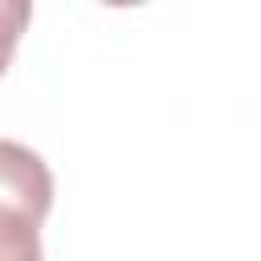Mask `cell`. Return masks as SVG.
Masks as SVG:
<instances>
[{
	"mask_svg": "<svg viewBox=\"0 0 261 261\" xmlns=\"http://www.w3.org/2000/svg\"><path fill=\"white\" fill-rule=\"evenodd\" d=\"M0 204H12L37 220H45L53 204L49 163L33 147L12 143V139H0Z\"/></svg>",
	"mask_w": 261,
	"mask_h": 261,
	"instance_id": "6da1fadb",
	"label": "cell"
},
{
	"mask_svg": "<svg viewBox=\"0 0 261 261\" xmlns=\"http://www.w3.org/2000/svg\"><path fill=\"white\" fill-rule=\"evenodd\" d=\"M0 261H41V220L0 204Z\"/></svg>",
	"mask_w": 261,
	"mask_h": 261,
	"instance_id": "7a4b0ae2",
	"label": "cell"
},
{
	"mask_svg": "<svg viewBox=\"0 0 261 261\" xmlns=\"http://www.w3.org/2000/svg\"><path fill=\"white\" fill-rule=\"evenodd\" d=\"M29 16H33V4H29V0H0V73L8 69V61H12V53H16V41H20L24 24H29Z\"/></svg>",
	"mask_w": 261,
	"mask_h": 261,
	"instance_id": "3957f363",
	"label": "cell"
}]
</instances>
